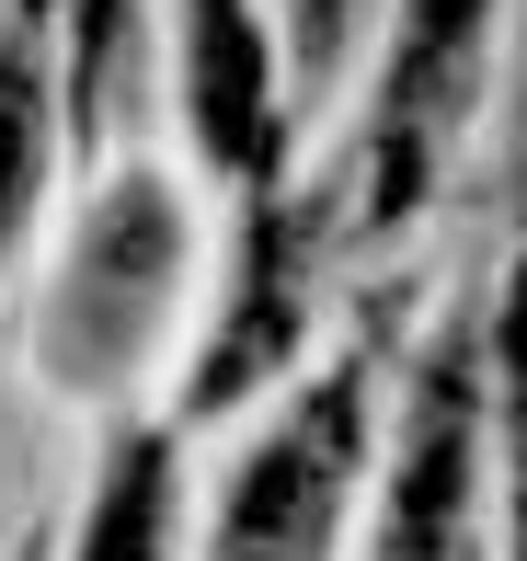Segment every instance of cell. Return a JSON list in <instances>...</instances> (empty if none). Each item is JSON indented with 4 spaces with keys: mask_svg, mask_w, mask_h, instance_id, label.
I'll return each mask as SVG.
<instances>
[{
    "mask_svg": "<svg viewBox=\"0 0 527 561\" xmlns=\"http://www.w3.org/2000/svg\"><path fill=\"white\" fill-rule=\"evenodd\" d=\"M356 436H367V390L356 378H321V401H298L253 447V470L230 481L218 561H321L333 550V516H344V481H356Z\"/></svg>",
    "mask_w": 527,
    "mask_h": 561,
    "instance_id": "obj_1",
    "label": "cell"
},
{
    "mask_svg": "<svg viewBox=\"0 0 527 561\" xmlns=\"http://www.w3.org/2000/svg\"><path fill=\"white\" fill-rule=\"evenodd\" d=\"M172 252H184V241H172L161 184H115V207L92 218V241H81L69 298L46 310V344H58L69 378H104L115 355L149 333V310H161V287H172Z\"/></svg>",
    "mask_w": 527,
    "mask_h": 561,
    "instance_id": "obj_2",
    "label": "cell"
},
{
    "mask_svg": "<svg viewBox=\"0 0 527 561\" xmlns=\"http://www.w3.org/2000/svg\"><path fill=\"white\" fill-rule=\"evenodd\" d=\"M482 12H493V0H413V12H401V69H390V126H379V218L413 207L424 161H436L447 115H459Z\"/></svg>",
    "mask_w": 527,
    "mask_h": 561,
    "instance_id": "obj_3",
    "label": "cell"
},
{
    "mask_svg": "<svg viewBox=\"0 0 527 561\" xmlns=\"http://www.w3.org/2000/svg\"><path fill=\"white\" fill-rule=\"evenodd\" d=\"M184 81H195V138H207L230 172H264L275 161V104H264V35H253L241 0H195Z\"/></svg>",
    "mask_w": 527,
    "mask_h": 561,
    "instance_id": "obj_4",
    "label": "cell"
},
{
    "mask_svg": "<svg viewBox=\"0 0 527 561\" xmlns=\"http://www.w3.org/2000/svg\"><path fill=\"white\" fill-rule=\"evenodd\" d=\"M470 504V378L436 367V390H424V436L401 458V504H390V561H436L447 527H459Z\"/></svg>",
    "mask_w": 527,
    "mask_h": 561,
    "instance_id": "obj_5",
    "label": "cell"
},
{
    "mask_svg": "<svg viewBox=\"0 0 527 561\" xmlns=\"http://www.w3.org/2000/svg\"><path fill=\"white\" fill-rule=\"evenodd\" d=\"M287 333H298V287H287V229H253V298H241V321L218 333V355H207V378H195V401H241L253 378L287 355Z\"/></svg>",
    "mask_w": 527,
    "mask_h": 561,
    "instance_id": "obj_6",
    "label": "cell"
},
{
    "mask_svg": "<svg viewBox=\"0 0 527 561\" xmlns=\"http://www.w3.org/2000/svg\"><path fill=\"white\" fill-rule=\"evenodd\" d=\"M172 539V458L161 447H127L92 493V527H81V561H161Z\"/></svg>",
    "mask_w": 527,
    "mask_h": 561,
    "instance_id": "obj_7",
    "label": "cell"
},
{
    "mask_svg": "<svg viewBox=\"0 0 527 561\" xmlns=\"http://www.w3.org/2000/svg\"><path fill=\"white\" fill-rule=\"evenodd\" d=\"M35 172H46V104H35V69H23V46H12V58H0V241L23 229Z\"/></svg>",
    "mask_w": 527,
    "mask_h": 561,
    "instance_id": "obj_8",
    "label": "cell"
},
{
    "mask_svg": "<svg viewBox=\"0 0 527 561\" xmlns=\"http://www.w3.org/2000/svg\"><path fill=\"white\" fill-rule=\"evenodd\" d=\"M127 12L138 0H81V23H69V81H81V104L115 81V46H127Z\"/></svg>",
    "mask_w": 527,
    "mask_h": 561,
    "instance_id": "obj_9",
    "label": "cell"
},
{
    "mask_svg": "<svg viewBox=\"0 0 527 561\" xmlns=\"http://www.w3.org/2000/svg\"><path fill=\"white\" fill-rule=\"evenodd\" d=\"M505 413H516V493H527V264L505 287Z\"/></svg>",
    "mask_w": 527,
    "mask_h": 561,
    "instance_id": "obj_10",
    "label": "cell"
},
{
    "mask_svg": "<svg viewBox=\"0 0 527 561\" xmlns=\"http://www.w3.org/2000/svg\"><path fill=\"white\" fill-rule=\"evenodd\" d=\"M344 12H356V0H298V46L333 58V46H344Z\"/></svg>",
    "mask_w": 527,
    "mask_h": 561,
    "instance_id": "obj_11",
    "label": "cell"
}]
</instances>
